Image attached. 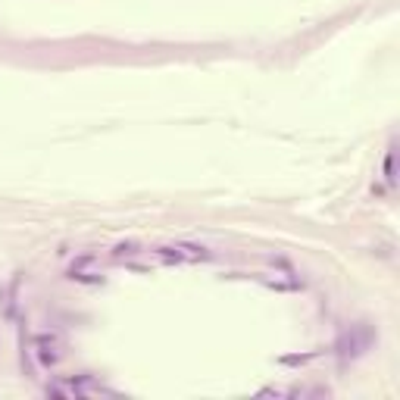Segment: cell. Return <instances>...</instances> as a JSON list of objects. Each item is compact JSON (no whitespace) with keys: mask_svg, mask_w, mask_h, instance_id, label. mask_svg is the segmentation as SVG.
<instances>
[{"mask_svg":"<svg viewBox=\"0 0 400 400\" xmlns=\"http://www.w3.org/2000/svg\"><path fill=\"white\" fill-rule=\"evenodd\" d=\"M138 250H141L138 241H122V244L113 247V257H132V254H138Z\"/></svg>","mask_w":400,"mask_h":400,"instance_id":"obj_1","label":"cell"},{"mask_svg":"<svg viewBox=\"0 0 400 400\" xmlns=\"http://www.w3.org/2000/svg\"><path fill=\"white\" fill-rule=\"evenodd\" d=\"M316 354H294V357H279V363L282 366H304V363H310Z\"/></svg>","mask_w":400,"mask_h":400,"instance_id":"obj_2","label":"cell"},{"mask_svg":"<svg viewBox=\"0 0 400 400\" xmlns=\"http://www.w3.org/2000/svg\"><path fill=\"white\" fill-rule=\"evenodd\" d=\"M157 254H160L163 260H175V263H182V260H185V257H182L175 247H157Z\"/></svg>","mask_w":400,"mask_h":400,"instance_id":"obj_3","label":"cell"},{"mask_svg":"<svg viewBox=\"0 0 400 400\" xmlns=\"http://www.w3.org/2000/svg\"><path fill=\"white\" fill-rule=\"evenodd\" d=\"M38 360H41L44 366H54V363H57L60 357H57V354H50V350H41V354H38Z\"/></svg>","mask_w":400,"mask_h":400,"instance_id":"obj_4","label":"cell"},{"mask_svg":"<svg viewBox=\"0 0 400 400\" xmlns=\"http://www.w3.org/2000/svg\"><path fill=\"white\" fill-rule=\"evenodd\" d=\"M385 175H388V182L394 185V154H388V160H385Z\"/></svg>","mask_w":400,"mask_h":400,"instance_id":"obj_5","label":"cell"}]
</instances>
